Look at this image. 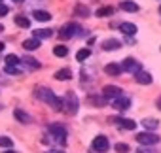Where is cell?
Masks as SVG:
<instances>
[{
  "instance_id": "16",
  "label": "cell",
  "mask_w": 161,
  "mask_h": 153,
  "mask_svg": "<svg viewBox=\"0 0 161 153\" xmlns=\"http://www.w3.org/2000/svg\"><path fill=\"white\" fill-rule=\"evenodd\" d=\"M119 30L125 36H135L136 34V25H133V23H121L119 25Z\"/></svg>"
},
{
  "instance_id": "6",
  "label": "cell",
  "mask_w": 161,
  "mask_h": 153,
  "mask_svg": "<svg viewBox=\"0 0 161 153\" xmlns=\"http://www.w3.org/2000/svg\"><path fill=\"white\" fill-rule=\"evenodd\" d=\"M136 140H138L140 145H153V144L159 142V136L153 134V132H138L136 134Z\"/></svg>"
},
{
  "instance_id": "8",
  "label": "cell",
  "mask_w": 161,
  "mask_h": 153,
  "mask_svg": "<svg viewBox=\"0 0 161 153\" xmlns=\"http://www.w3.org/2000/svg\"><path fill=\"white\" fill-rule=\"evenodd\" d=\"M110 123H116L118 127H121V129H125V130H135V129H136V123H135L133 119H125V117H112Z\"/></svg>"
},
{
  "instance_id": "28",
  "label": "cell",
  "mask_w": 161,
  "mask_h": 153,
  "mask_svg": "<svg viewBox=\"0 0 161 153\" xmlns=\"http://www.w3.org/2000/svg\"><path fill=\"white\" fill-rule=\"evenodd\" d=\"M14 145V142H12V138H8V136H2V138H0V147H12Z\"/></svg>"
},
{
  "instance_id": "4",
  "label": "cell",
  "mask_w": 161,
  "mask_h": 153,
  "mask_svg": "<svg viewBox=\"0 0 161 153\" xmlns=\"http://www.w3.org/2000/svg\"><path fill=\"white\" fill-rule=\"evenodd\" d=\"M76 34H86V30H82V27L76 25V23L63 25L61 30H59V38H61V40H70V38H74Z\"/></svg>"
},
{
  "instance_id": "37",
  "label": "cell",
  "mask_w": 161,
  "mask_h": 153,
  "mask_svg": "<svg viewBox=\"0 0 161 153\" xmlns=\"http://www.w3.org/2000/svg\"><path fill=\"white\" fill-rule=\"evenodd\" d=\"M2 49H4V44H2V42H0V51H2Z\"/></svg>"
},
{
  "instance_id": "1",
  "label": "cell",
  "mask_w": 161,
  "mask_h": 153,
  "mask_svg": "<svg viewBox=\"0 0 161 153\" xmlns=\"http://www.w3.org/2000/svg\"><path fill=\"white\" fill-rule=\"evenodd\" d=\"M34 95H36L38 100L49 104L55 112H61V110H63V102L55 97V93H53L51 89H47V87H36V89H34Z\"/></svg>"
},
{
  "instance_id": "34",
  "label": "cell",
  "mask_w": 161,
  "mask_h": 153,
  "mask_svg": "<svg viewBox=\"0 0 161 153\" xmlns=\"http://www.w3.org/2000/svg\"><path fill=\"white\" fill-rule=\"evenodd\" d=\"M46 153H64V151H61V149H49V151H46Z\"/></svg>"
},
{
  "instance_id": "26",
  "label": "cell",
  "mask_w": 161,
  "mask_h": 153,
  "mask_svg": "<svg viewBox=\"0 0 161 153\" xmlns=\"http://www.w3.org/2000/svg\"><path fill=\"white\" fill-rule=\"evenodd\" d=\"M89 55H91V49H87V47H86V49H80V51L76 53V59H78V62H84Z\"/></svg>"
},
{
  "instance_id": "38",
  "label": "cell",
  "mask_w": 161,
  "mask_h": 153,
  "mask_svg": "<svg viewBox=\"0 0 161 153\" xmlns=\"http://www.w3.org/2000/svg\"><path fill=\"white\" fill-rule=\"evenodd\" d=\"M2 30H4V27H2V25H0V32H2Z\"/></svg>"
},
{
  "instance_id": "2",
  "label": "cell",
  "mask_w": 161,
  "mask_h": 153,
  "mask_svg": "<svg viewBox=\"0 0 161 153\" xmlns=\"http://www.w3.org/2000/svg\"><path fill=\"white\" fill-rule=\"evenodd\" d=\"M63 108H64V112H66L68 115H76V113H78L80 100H78L76 93H72V91H66V95H64V98H63Z\"/></svg>"
},
{
  "instance_id": "9",
  "label": "cell",
  "mask_w": 161,
  "mask_h": 153,
  "mask_svg": "<svg viewBox=\"0 0 161 153\" xmlns=\"http://www.w3.org/2000/svg\"><path fill=\"white\" fill-rule=\"evenodd\" d=\"M108 147H110V144H108V138H106V136H97V138L93 140V149H95V151L104 153V151H108Z\"/></svg>"
},
{
  "instance_id": "14",
  "label": "cell",
  "mask_w": 161,
  "mask_h": 153,
  "mask_svg": "<svg viewBox=\"0 0 161 153\" xmlns=\"http://www.w3.org/2000/svg\"><path fill=\"white\" fill-rule=\"evenodd\" d=\"M14 115H15V119H17L19 123H25V125H29V123H32V117H31V115H29L27 112H23V110H19V108H17V110L14 112Z\"/></svg>"
},
{
  "instance_id": "24",
  "label": "cell",
  "mask_w": 161,
  "mask_h": 153,
  "mask_svg": "<svg viewBox=\"0 0 161 153\" xmlns=\"http://www.w3.org/2000/svg\"><path fill=\"white\" fill-rule=\"evenodd\" d=\"M53 55L63 59V57L68 55V47H66V45H55V47H53Z\"/></svg>"
},
{
  "instance_id": "13",
  "label": "cell",
  "mask_w": 161,
  "mask_h": 153,
  "mask_svg": "<svg viewBox=\"0 0 161 153\" xmlns=\"http://www.w3.org/2000/svg\"><path fill=\"white\" fill-rule=\"evenodd\" d=\"M32 17H34L36 21H40V23H47V21L51 19V13H49V12H44V10H34V12H32Z\"/></svg>"
},
{
  "instance_id": "36",
  "label": "cell",
  "mask_w": 161,
  "mask_h": 153,
  "mask_svg": "<svg viewBox=\"0 0 161 153\" xmlns=\"http://www.w3.org/2000/svg\"><path fill=\"white\" fill-rule=\"evenodd\" d=\"M4 153H17V151H12V149H8V151H4Z\"/></svg>"
},
{
  "instance_id": "20",
  "label": "cell",
  "mask_w": 161,
  "mask_h": 153,
  "mask_svg": "<svg viewBox=\"0 0 161 153\" xmlns=\"http://www.w3.org/2000/svg\"><path fill=\"white\" fill-rule=\"evenodd\" d=\"M142 125H144V129H148V130H155V129L159 127V121L153 119V117H146V119H142Z\"/></svg>"
},
{
  "instance_id": "21",
  "label": "cell",
  "mask_w": 161,
  "mask_h": 153,
  "mask_svg": "<svg viewBox=\"0 0 161 153\" xmlns=\"http://www.w3.org/2000/svg\"><path fill=\"white\" fill-rule=\"evenodd\" d=\"M14 21H15V25H17V27H21V29H29V27H31V21H29L25 15H21V13H19V15H15V17H14Z\"/></svg>"
},
{
  "instance_id": "30",
  "label": "cell",
  "mask_w": 161,
  "mask_h": 153,
  "mask_svg": "<svg viewBox=\"0 0 161 153\" xmlns=\"http://www.w3.org/2000/svg\"><path fill=\"white\" fill-rule=\"evenodd\" d=\"M114 147H116L118 153H129V145L127 144H116Z\"/></svg>"
},
{
  "instance_id": "25",
  "label": "cell",
  "mask_w": 161,
  "mask_h": 153,
  "mask_svg": "<svg viewBox=\"0 0 161 153\" xmlns=\"http://www.w3.org/2000/svg\"><path fill=\"white\" fill-rule=\"evenodd\" d=\"M21 62H25L29 68H32V70H36V68H40V62L36 61V59H32V57H23L21 59Z\"/></svg>"
},
{
  "instance_id": "10",
  "label": "cell",
  "mask_w": 161,
  "mask_h": 153,
  "mask_svg": "<svg viewBox=\"0 0 161 153\" xmlns=\"http://www.w3.org/2000/svg\"><path fill=\"white\" fill-rule=\"evenodd\" d=\"M112 106H114L116 110H119V112L129 110V108H131V98H129V97H119V98L112 100Z\"/></svg>"
},
{
  "instance_id": "3",
  "label": "cell",
  "mask_w": 161,
  "mask_h": 153,
  "mask_svg": "<svg viewBox=\"0 0 161 153\" xmlns=\"http://www.w3.org/2000/svg\"><path fill=\"white\" fill-rule=\"evenodd\" d=\"M47 132L53 136V140L59 144V145H66V129L59 123H51L47 127Z\"/></svg>"
},
{
  "instance_id": "27",
  "label": "cell",
  "mask_w": 161,
  "mask_h": 153,
  "mask_svg": "<svg viewBox=\"0 0 161 153\" xmlns=\"http://www.w3.org/2000/svg\"><path fill=\"white\" fill-rule=\"evenodd\" d=\"M6 64H10V66H17V64H21V59H19L17 55H8V57H6Z\"/></svg>"
},
{
  "instance_id": "22",
  "label": "cell",
  "mask_w": 161,
  "mask_h": 153,
  "mask_svg": "<svg viewBox=\"0 0 161 153\" xmlns=\"http://www.w3.org/2000/svg\"><path fill=\"white\" fill-rule=\"evenodd\" d=\"M116 10L112 6H104V8H99L97 10V17H108V15H114Z\"/></svg>"
},
{
  "instance_id": "7",
  "label": "cell",
  "mask_w": 161,
  "mask_h": 153,
  "mask_svg": "<svg viewBox=\"0 0 161 153\" xmlns=\"http://www.w3.org/2000/svg\"><path fill=\"white\" fill-rule=\"evenodd\" d=\"M121 68L125 70V72H131V74H138L140 70H142V64L138 62V61H135V59H131V57H127L125 61H123V64H121Z\"/></svg>"
},
{
  "instance_id": "17",
  "label": "cell",
  "mask_w": 161,
  "mask_h": 153,
  "mask_svg": "<svg viewBox=\"0 0 161 153\" xmlns=\"http://www.w3.org/2000/svg\"><path fill=\"white\" fill-rule=\"evenodd\" d=\"M38 47H40V40L38 38H31V40H25L23 42V49H27V51H34Z\"/></svg>"
},
{
  "instance_id": "11",
  "label": "cell",
  "mask_w": 161,
  "mask_h": 153,
  "mask_svg": "<svg viewBox=\"0 0 161 153\" xmlns=\"http://www.w3.org/2000/svg\"><path fill=\"white\" fill-rule=\"evenodd\" d=\"M119 47H121V42L116 40V38H108V40L103 42V49H104V51H116V49H119Z\"/></svg>"
},
{
  "instance_id": "23",
  "label": "cell",
  "mask_w": 161,
  "mask_h": 153,
  "mask_svg": "<svg viewBox=\"0 0 161 153\" xmlns=\"http://www.w3.org/2000/svg\"><path fill=\"white\" fill-rule=\"evenodd\" d=\"M51 34H53V30H51V29H38V30H34V38H38V40L49 38Z\"/></svg>"
},
{
  "instance_id": "40",
  "label": "cell",
  "mask_w": 161,
  "mask_h": 153,
  "mask_svg": "<svg viewBox=\"0 0 161 153\" xmlns=\"http://www.w3.org/2000/svg\"><path fill=\"white\" fill-rule=\"evenodd\" d=\"M159 13H161V6H159Z\"/></svg>"
},
{
  "instance_id": "32",
  "label": "cell",
  "mask_w": 161,
  "mask_h": 153,
  "mask_svg": "<svg viewBox=\"0 0 161 153\" xmlns=\"http://www.w3.org/2000/svg\"><path fill=\"white\" fill-rule=\"evenodd\" d=\"M8 12H10V8H8L6 4L0 2V17H2V15H8Z\"/></svg>"
},
{
  "instance_id": "18",
  "label": "cell",
  "mask_w": 161,
  "mask_h": 153,
  "mask_svg": "<svg viewBox=\"0 0 161 153\" xmlns=\"http://www.w3.org/2000/svg\"><path fill=\"white\" fill-rule=\"evenodd\" d=\"M119 8L123 12H138V4L133 2V0H123V2L119 4Z\"/></svg>"
},
{
  "instance_id": "31",
  "label": "cell",
  "mask_w": 161,
  "mask_h": 153,
  "mask_svg": "<svg viewBox=\"0 0 161 153\" xmlns=\"http://www.w3.org/2000/svg\"><path fill=\"white\" fill-rule=\"evenodd\" d=\"M6 72H8V74H14V76L21 74V70H19L17 66H10V64H6Z\"/></svg>"
},
{
  "instance_id": "39",
  "label": "cell",
  "mask_w": 161,
  "mask_h": 153,
  "mask_svg": "<svg viewBox=\"0 0 161 153\" xmlns=\"http://www.w3.org/2000/svg\"><path fill=\"white\" fill-rule=\"evenodd\" d=\"M14 2H23V0H14Z\"/></svg>"
},
{
  "instance_id": "35",
  "label": "cell",
  "mask_w": 161,
  "mask_h": 153,
  "mask_svg": "<svg viewBox=\"0 0 161 153\" xmlns=\"http://www.w3.org/2000/svg\"><path fill=\"white\" fill-rule=\"evenodd\" d=\"M157 108H159V110H161V97H159V98H157Z\"/></svg>"
},
{
  "instance_id": "41",
  "label": "cell",
  "mask_w": 161,
  "mask_h": 153,
  "mask_svg": "<svg viewBox=\"0 0 161 153\" xmlns=\"http://www.w3.org/2000/svg\"><path fill=\"white\" fill-rule=\"evenodd\" d=\"M0 2H2V0H0Z\"/></svg>"
},
{
  "instance_id": "33",
  "label": "cell",
  "mask_w": 161,
  "mask_h": 153,
  "mask_svg": "<svg viewBox=\"0 0 161 153\" xmlns=\"http://www.w3.org/2000/svg\"><path fill=\"white\" fill-rule=\"evenodd\" d=\"M136 153H157V151H153V149H150V147L142 145V147H138V149H136Z\"/></svg>"
},
{
  "instance_id": "29",
  "label": "cell",
  "mask_w": 161,
  "mask_h": 153,
  "mask_svg": "<svg viewBox=\"0 0 161 153\" xmlns=\"http://www.w3.org/2000/svg\"><path fill=\"white\" fill-rule=\"evenodd\" d=\"M76 15L87 17V15H89V8H87V6H78V8H76Z\"/></svg>"
},
{
  "instance_id": "15",
  "label": "cell",
  "mask_w": 161,
  "mask_h": 153,
  "mask_svg": "<svg viewBox=\"0 0 161 153\" xmlns=\"http://www.w3.org/2000/svg\"><path fill=\"white\" fill-rule=\"evenodd\" d=\"M136 83H140V85H150L152 83V76L148 74V72H144V70H140L138 74H136Z\"/></svg>"
},
{
  "instance_id": "5",
  "label": "cell",
  "mask_w": 161,
  "mask_h": 153,
  "mask_svg": "<svg viewBox=\"0 0 161 153\" xmlns=\"http://www.w3.org/2000/svg\"><path fill=\"white\" fill-rule=\"evenodd\" d=\"M103 97H104L106 100H116V98L123 97V91H121V87H118V85H104V87H103Z\"/></svg>"
},
{
  "instance_id": "12",
  "label": "cell",
  "mask_w": 161,
  "mask_h": 153,
  "mask_svg": "<svg viewBox=\"0 0 161 153\" xmlns=\"http://www.w3.org/2000/svg\"><path fill=\"white\" fill-rule=\"evenodd\" d=\"M53 78L59 80V82H66V80L72 78V72H70V68H61V70H57V72L53 74Z\"/></svg>"
},
{
  "instance_id": "19",
  "label": "cell",
  "mask_w": 161,
  "mask_h": 153,
  "mask_svg": "<svg viewBox=\"0 0 161 153\" xmlns=\"http://www.w3.org/2000/svg\"><path fill=\"white\" fill-rule=\"evenodd\" d=\"M121 70H123V68H121L119 64H106V66H104V72H106L108 76H119Z\"/></svg>"
}]
</instances>
